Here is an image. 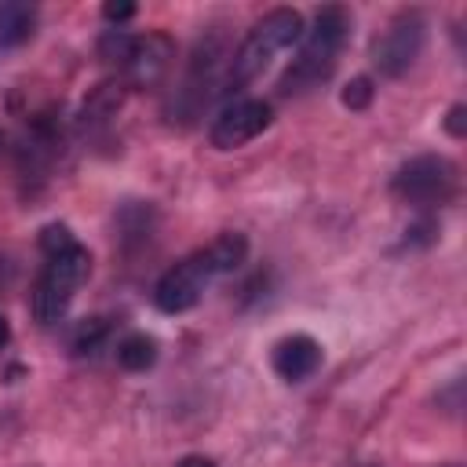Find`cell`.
<instances>
[{
    "instance_id": "6da1fadb",
    "label": "cell",
    "mask_w": 467,
    "mask_h": 467,
    "mask_svg": "<svg viewBox=\"0 0 467 467\" xmlns=\"http://www.w3.org/2000/svg\"><path fill=\"white\" fill-rule=\"evenodd\" d=\"M347 36H350V15L343 7H321L314 18V29L306 33V40L299 47V58L288 66V73L277 84L281 95H299V91L317 88L336 69V58H339Z\"/></svg>"
},
{
    "instance_id": "7a4b0ae2",
    "label": "cell",
    "mask_w": 467,
    "mask_h": 467,
    "mask_svg": "<svg viewBox=\"0 0 467 467\" xmlns=\"http://www.w3.org/2000/svg\"><path fill=\"white\" fill-rule=\"evenodd\" d=\"M299 36H303V15L292 11V7H274L270 15H263V18L248 29V36L241 40V47L234 51L226 84H230V88H241V84L255 80V77L270 66V58H274L277 51L292 47Z\"/></svg>"
},
{
    "instance_id": "3957f363",
    "label": "cell",
    "mask_w": 467,
    "mask_h": 467,
    "mask_svg": "<svg viewBox=\"0 0 467 467\" xmlns=\"http://www.w3.org/2000/svg\"><path fill=\"white\" fill-rule=\"evenodd\" d=\"M88 270H91V255L80 241L47 255V266H44L36 288H33V314H36L40 325H51L66 314V306H69L73 292L84 285Z\"/></svg>"
},
{
    "instance_id": "277c9868",
    "label": "cell",
    "mask_w": 467,
    "mask_h": 467,
    "mask_svg": "<svg viewBox=\"0 0 467 467\" xmlns=\"http://www.w3.org/2000/svg\"><path fill=\"white\" fill-rule=\"evenodd\" d=\"M456 164L449 157H438V153H423V157H412L409 164L398 168L390 190L416 204V208H431V204H445L452 193H456Z\"/></svg>"
},
{
    "instance_id": "5b68a950",
    "label": "cell",
    "mask_w": 467,
    "mask_h": 467,
    "mask_svg": "<svg viewBox=\"0 0 467 467\" xmlns=\"http://www.w3.org/2000/svg\"><path fill=\"white\" fill-rule=\"evenodd\" d=\"M212 277H219V274H215V266H212V259H208V248L186 255L182 263H175L171 270H164L161 281L153 285V303H157V310H164V314H182V310L197 306V299H201V292L208 288Z\"/></svg>"
},
{
    "instance_id": "8992f818",
    "label": "cell",
    "mask_w": 467,
    "mask_h": 467,
    "mask_svg": "<svg viewBox=\"0 0 467 467\" xmlns=\"http://www.w3.org/2000/svg\"><path fill=\"white\" fill-rule=\"evenodd\" d=\"M270 120H274V113L263 99H234L212 120L208 139H212L215 150H237V146L252 142L259 131H266Z\"/></svg>"
},
{
    "instance_id": "52a82bcc",
    "label": "cell",
    "mask_w": 467,
    "mask_h": 467,
    "mask_svg": "<svg viewBox=\"0 0 467 467\" xmlns=\"http://www.w3.org/2000/svg\"><path fill=\"white\" fill-rule=\"evenodd\" d=\"M427 40V26L420 15H401L398 22H390V29L372 44V62L383 77H401L423 51Z\"/></svg>"
},
{
    "instance_id": "ba28073f",
    "label": "cell",
    "mask_w": 467,
    "mask_h": 467,
    "mask_svg": "<svg viewBox=\"0 0 467 467\" xmlns=\"http://www.w3.org/2000/svg\"><path fill=\"white\" fill-rule=\"evenodd\" d=\"M270 365H274V372H277L281 379L303 383V379H310V376L321 368V347H317V339H310V336H303V332L285 336V339L274 343Z\"/></svg>"
},
{
    "instance_id": "9c48e42d",
    "label": "cell",
    "mask_w": 467,
    "mask_h": 467,
    "mask_svg": "<svg viewBox=\"0 0 467 467\" xmlns=\"http://www.w3.org/2000/svg\"><path fill=\"white\" fill-rule=\"evenodd\" d=\"M168 62H171V44H168V36L153 33V36H135V47H131V58L124 62V69L135 84H153V80H161Z\"/></svg>"
},
{
    "instance_id": "30bf717a",
    "label": "cell",
    "mask_w": 467,
    "mask_h": 467,
    "mask_svg": "<svg viewBox=\"0 0 467 467\" xmlns=\"http://www.w3.org/2000/svg\"><path fill=\"white\" fill-rule=\"evenodd\" d=\"M36 26V7L26 0H0V47H15L29 40Z\"/></svg>"
},
{
    "instance_id": "8fae6325",
    "label": "cell",
    "mask_w": 467,
    "mask_h": 467,
    "mask_svg": "<svg viewBox=\"0 0 467 467\" xmlns=\"http://www.w3.org/2000/svg\"><path fill=\"white\" fill-rule=\"evenodd\" d=\"M244 255H248V241H244V234H223V237H215V241L208 244V259H212L215 274H230V270H237V266L244 263Z\"/></svg>"
},
{
    "instance_id": "7c38bea8",
    "label": "cell",
    "mask_w": 467,
    "mask_h": 467,
    "mask_svg": "<svg viewBox=\"0 0 467 467\" xmlns=\"http://www.w3.org/2000/svg\"><path fill=\"white\" fill-rule=\"evenodd\" d=\"M117 361H120V368H128V372H146V368L157 361V343H153L150 336H142V332L124 336L120 347H117Z\"/></svg>"
},
{
    "instance_id": "4fadbf2b",
    "label": "cell",
    "mask_w": 467,
    "mask_h": 467,
    "mask_svg": "<svg viewBox=\"0 0 467 467\" xmlns=\"http://www.w3.org/2000/svg\"><path fill=\"white\" fill-rule=\"evenodd\" d=\"M131 47H135V36L124 33V29H106L102 40H99V58H106L109 66H120L131 58Z\"/></svg>"
},
{
    "instance_id": "5bb4252c",
    "label": "cell",
    "mask_w": 467,
    "mask_h": 467,
    "mask_svg": "<svg viewBox=\"0 0 467 467\" xmlns=\"http://www.w3.org/2000/svg\"><path fill=\"white\" fill-rule=\"evenodd\" d=\"M106 332H109V325H106L102 317H88V321H80L77 332H73V350H77V354H91V350H99V343L106 339Z\"/></svg>"
},
{
    "instance_id": "9a60e30c",
    "label": "cell",
    "mask_w": 467,
    "mask_h": 467,
    "mask_svg": "<svg viewBox=\"0 0 467 467\" xmlns=\"http://www.w3.org/2000/svg\"><path fill=\"white\" fill-rule=\"evenodd\" d=\"M69 244H77V237L69 234V226L51 223V226L40 230V248H44V255H55V252H62V248H69Z\"/></svg>"
},
{
    "instance_id": "2e32d148",
    "label": "cell",
    "mask_w": 467,
    "mask_h": 467,
    "mask_svg": "<svg viewBox=\"0 0 467 467\" xmlns=\"http://www.w3.org/2000/svg\"><path fill=\"white\" fill-rule=\"evenodd\" d=\"M372 102V80L368 77H354L347 88H343V106L347 109H365Z\"/></svg>"
},
{
    "instance_id": "e0dca14e",
    "label": "cell",
    "mask_w": 467,
    "mask_h": 467,
    "mask_svg": "<svg viewBox=\"0 0 467 467\" xmlns=\"http://www.w3.org/2000/svg\"><path fill=\"white\" fill-rule=\"evenodd\" d=\"M131 15H135L131 4H106V7H102V18H106V22H128Z\"/></svg>"
},
{
    "instance_id": "ac0fdd59",
    "label": "cell",
    "mask_w": 467,
    "mask_h": 467,
    "mask_svg": "<svg viewBox=\"0 0 467 467\" xmlns=\"http://www.w3.org/2000/svg\"><path fill=\"white\" fill-rule=\"evenodd\" d=\"M463 117H467V109H463V106H452V109H449V120H445V128H449L456 139L467 131V128H463Z\"/></svg>"
},
{
    "instance_id": "d6986e66",
    "label": "cell",
    "mask_w": 467,
    "mask_h": 467,
    "mask_svg": "<svg viewBox=\"0 0 467 467\" xmlns=\"http://www.w3.org/2000/svg\"><path fill=\"white\" fill-rule=\"evenodd\" d=\"M179 467H215V463H212L208 456H182Z\"/></svg>"
},
{
    "instance_id": "ffe728a7",
    "label": "cell",
    "mask_w": 467,
    "mask_h": 467,
    "mask_svg": "<svg viewBox=\"0 0 467 467\" xmlns=\"http://www.w3.org/2000/svg\"><path fill=\"white\" fill-rule=\"evenodd\" d=\"M7 336H11V328H7V317H4V314H0V347H4V343H7Z\"/></svg>"
},
{
    "instance_id": "44dd1931",
    "label": "cell",
    "mask_w": 467,
    "mask_h": 467,
    "mask_svg": "<svg viewBox=\"0 0 467 467\" xmlns=\"http://www.w3.org/2000/svg\"><path fill=\"white\" fill-rule=\"evenodd\" d=\"M452 467H456V463H452Z\"/></svg>"
}]
</instances>
